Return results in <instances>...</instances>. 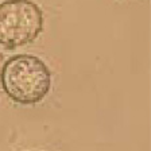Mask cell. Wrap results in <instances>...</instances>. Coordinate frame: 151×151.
Returning a JSON list of instances; mask_svg holds the SVG:
<instances>
[{"label":"cell","mask_w":151,"mask_h":151,"mask_svg":"<svg viewBox=\"0 0 151 151\" xmlns=\"http://www.w3.org/2000/svg\"><path fill=\"white\" fill-rule=\"evenodd\" d=\"M0 81L11 100L30 105L46 97L51 86V73L41 58L31 54H19L6 61Z\"/></svg>","instance_id":"6da1fadb"},{"label":"cell","mask_w":151,"mask_h":151,"mask_svg":"<svg viewBox=\"0 0 151 151\" xmlns=\"http://www.w3.org/2000/svg\"><path fill=\"white\" fill-rule=\"evenodd\" d=\"M43 30V14L31 0L0 4V45L15 49L30 43Z\"/></svg>","instance_id":"7a4b0ae2"}]
</instances>
